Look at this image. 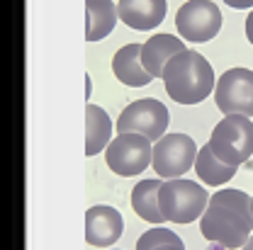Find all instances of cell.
I'll use <instances>...</instances> for the list:
<instances>
[{
    "label": "cell",
    "mask_w": 253,
    "mask_h": 250,
    "mask_svg": "<svg viewBox=\"0 0 253 250\" xmlns=\"http://www.w3.org/2000/svg\"><path fill=\"white\" fill-rule=\"evenodd\" d=\"M163 88L178 105H197L214 90V71L210 61L197 51H180L166 63Z\"/></svg>",
    "instance_id": "cell-1"
},
{
    "label": "cell",
    "mask_w": 253,
    "mask_h": 250,
    "mask_svg": "<svg viewBox=\"0 0 253 250\" xmlns=\"http://www.w3.org/2000/svg\"><path fill=\"white\" fill-rule=\"evenodd\" d=\"M158 204H161L163 219L185 226L205 214V209L210 204V194L205 192L202 185H197L192 180L175 178V180H166L161 185Z\"/></svg>",
    "instance_id": "cell-2"
},
{
    "label": "cell",
    "mask_w": 253,
    "mask_h": 250,
    "mask_svg": "<svg viewBox=\"0 0 253 250\" xmlns=\"http://www.w3.org/2000/svg\"><path fill=\"white\" fill-rule=\"evenodd\" d=\"M210 148L214 156L229 163L241 165L253 156V122L244 114H226L219 124L212 129Z\"/></svg>",
    "instance_id": "cell-3"
},
{
    "label": "cell",
    "mask_w": 253,
    "mask_h": 250,
    "mask_svg": "<svg viewBox=\"0 0 253 250\" xmlns=\"http://www.w3.org/2000/svg\"><path fill=\"white\" fill-rule=\"evenodd\" d=\"M154 158V141L141 134H120L105 148V163L115 175L131 178L144 173Z\"/></svg>",
    "instance_id": "cell-4"
},
{
    "label": "cell",
    "mask_w": 253,
    "mask_h": 250,
    "mask_svg": "<svg viewBox=\"0 0 253 250\" xmlns=\"http://www.w3.org/2000/svg\"><path fill=\"white\" fill-rule=\"evenodd\" d=\"M170 122L168 107L154 97L146 100H134L129 102L122 114L117 117V134H141L156 143L161 136H166V129Z\"/></svg>",
    "instance_id": "cell-5"
},
{
    "label": "cell",
    "mask_w": 253,
    "mask_h": 250,
    "mask_svg": "<svg viewBox=\"0 0 253 250\" xmlns=\"http://www.w3.org/2000/svg\"><path fill=\"white\" fill-rule=\"evenodd\" d=\"M200 231L207 241L224 243L226 248H244L246 241L251 238L253 226L241 214L210 202L202 219H200Z\"/></svg>",
    "instance_id": "cell-6"
},
{
    "label": "cell",
    "mask_w": 253,
    "mask_h": 250,
    "mask_svg": "<svg viewBox=\"0 0 253 250\" xmlns=\"http://www.w3.org/2000/svg\"><path fill=\"white\" fill-rule=\"evenodd\" d=\"M197 146L188 134H166L154 143V158L151 168L158 173V178L175 180L185 175L190 168H195Z\"/></svg>",
    "instance_id": "cell-7"
},
{
    "label": "cell",
    "mask_w": 253,
    "mask_h": 250,
    "mask_svg": "<svg viewBox=\"0 0 253 250\" xmlns=\"http://www.w3.org/2000/svg\"><path fill=\"white\" fill-rule=\"evenodd\" d=\"M175 30L185 41H210L221 30V10L212 0H188L175 15Z\"/></svg>",
    "instance_id": "cell-8"
},
{
    "label": "cell",
    "mask_w": 253,
    "mask_h": 250,
    "mask_svg": "<svg viewBox=\"0 0 253 250\" xmlns=\"http://www.w3.org/2000/svg\"><path fill=\"white\" fill-rule=\"evenodd\" d=\"M214 102L221 114L253 117V71L229 68L214 85Z\"/></svg>",
    "instance_id": "cell-9"
},
{
    "label": "cell",
    "mask_w": 253,
    "mask_h": 250,
    "mask_svg": "<svg viewBox=\"0 0 253 250\" xmlns=\"http://www.w3.org/2000/svg\"><path fill=\"white\" fill-rule=\"evenodd\" d=\"M125 231L122 214L115 207L95 204L85 212V241L95 248H110L120 241Z\"/></svg>",
    "instance_id": "cell-10"
},
{
    "label": "cell",
    "mask_w": 253,
    "mask_h": 250,
    "mask_svg": "<svg viewBox=\"0 0 253 250\" xmlns=\"http://www.w3.org/2000/svg\"><path fill=\"white\" fill-rule=\"evenodd\" d=\"M166 10H168V0H120L117 2L120 20L134 32L156 30L166 20Z\"/></svg>",
    "instance_id": "cell-11"
},
{
    "label": "cell",
    "mask_w": 253,
    "mask_h": 250,
    "mask_svg": "<svg viewBox=\"0 0 253 250\" xmlns=\"http://www.w3.org/2000/svg\"><path fill=\"white\" fill-rule=\"evenodd\" d=\"M112 73L126 88H144L154 80V75L141 63V44H126L112 59Z\"/></svg>",
    "instance_id": "cell-12"
},
{
    "label": "cell",
    "mask_w": 253,
    "mask_h": 250,
    "mask_svg": "<svg viewBox=\"0 0 253 250\" xmlns=\"http://www.w3.org/2000/svg\"><path fill=\"white\" fill-rule=\"evenodd\" d=\"M180 51H185L183 39L173 34H154L151 39H146V44H141V63L154 78H163L166 63Z\"/></svg>",
    "instance_id": "cell-13"
},
{
    "label": "cell",
    "mask_w": 253,
    "mask_h": 250,
    "mask_svg": "<svg viewBox=\"0 0 253 250\" xmlns=\"http://www.w3.org/2000/svg\"><path fill=\"white\" fill-rule=\"evenodd\" d=\"M112 129L115 124L102 107L97 105L85 107V156H97L110 146Z\"/></svg>",
    "instance_id": "cell-14"
},
{
    "label": "cell",
    "mask_w": 253,
    "mask_h": 250,
    "mask_svg": "<svg viewBox=\"0 0 253 250\" xmlns=\"http://www.w3.org/2000/svg\"><path fill=\"white\" fill-rule=\"evenodd\" d=\"M117 5L112 0H85V20H88V30L85 39L88 41H100L105 39L117 25Z\"/></svg>",
    "instance_id": "cell-15"
},
{
    "label": "cell",
    "mask_w": 253,
    "mask_h": 250,
    "mask_svg": "<svg viewBox=\"0 0 253 250\" xmlns=\"http://www.w3.org/2000/svg\"><path fill=\"white\" fill-rule=\"evenodd\" d=\"M161 180H141L131 189V209L136 216L149 223H163L161 204H158V192H161Z\"/></svg>",
    "instance_id": "cell-16"
},
{
    "label": "cell",
    "mask_w": 253,
    "mask_h": 250,
    "mask_svg": "<svg viewBox=\"0 0 253 250\" xmlns=\"http://www.w3.org/2000/svg\"><path fill=\"white\" fill-rule=\"evenodd\" d=\"M236 168L239 165H229V163H224L214 156L210 143L202 146L197 151V158H195V173L205 185H226L236 175Z\"/></svg>",
    "instance_id": "cell-17"
},
{
    "label": "cell",
    "mask_w": 253,
    "mask_h": 250,
    "mask_svg": "<svg viewBox=\"0 0 253 250\" xmlns=\"http://www.w3.org/2000/svg\"><path fill=\"white\" fill-rule=\"evenodd\" d=\"M210 202L221 204V207H226V209L241 214V216L253 226V199L246 192H241V189H219V192H214V194L210 197Z\"/></svg>",
    "instance_id": "cell-18"
},
{
    "label": "cell",
    "mask_w": 253,
    "mask_h": 250,
    "mask_svg": "<svg viewBox=\"0 0 253 250\" xmlns=\"http://www.w3.org/2000/svg\"><path fill=\"white\" fill-rule=\"evenodd\" d=\"M161 246H183V241L168 228H151L136 241V250H156Z\"/></svg>",
    "instance_id": "cell-19"
},
{
    "label": "cell",
    "mask_w": 253,
    "mask_h": 250,
    "mask_svg": "<svg viewBox=\"0 0 253 250\" xmlns=\"http://www.w3.org/2000/svg\"><path fill=\"white\" fill-rule=\"evenodd\" d=\"M229 7H236V10H249L253 7V0H224Z\"/></svg>",
    "instance_id": "cell-20"
},
{
    "label": "cell",
    "mask_w": 253,
    "mask_h": 250,
    "mask_svg": "<svg viewBox=\"0 0 253 250\" xmlns=\"http://www.w3.org/2000/svg\"><path fill=\"white\" fill-rule=\"evenodd\" d=\"M246 39L253 44V10L249 12V17H246Z\"/></svg>",
    "instance_id": "cell-21"
},
{
    "label": "cell",
    "mask_w": 253,
    "mask_h": 250,
    "mask_svg": "<svg viewBox=\"0 0 253 250\" xmlns=\"http://www.w3.org/2000/svg\"><path fill=\"white\" fill-rule=\"evenodd\" d=\"M156 250H185L183 246H161V248H156Z\"/></svg>",
    "instance_id": "cell-22"
},
{
    "label": "cell",
    "mask_w": 253,
    "mask_h": 250,
    "mask_svg": "<svg viewBox=\"0 0 253 250\" xmlns=\"http://www.w3.org/2000/svg\"><path fill=\"white\" fill-rule=\"evenodd\" d=\"M244 250H253V236L246 241V246H244Z\"/></svg>",
    "instance_id": "cell-23"
},
{
    "label": "cell",
    "mask_w": 253,
    "mask_h": 250,
    "mask_svg": "<svg viewBox=\"0 0 253 250\" xmlns=\"http://www.w3.org/2000/svg\"><path fill=\"white\" fill-rule=\"evenodd\" d=\"M251 199H253V197H251Z\"/></svg>",
    "instance_id": "cell-24"
}]
</instances>
